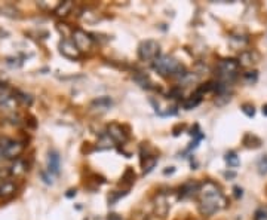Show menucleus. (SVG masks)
I'll use <instances>...</instances> for the list:
<instances>
[{
  "mask_svg": "<svg viewBox=\"0 0 267 220\" xmlns=\"http://www.w3.org/2000/svg\"><path fill=\"white\" fill-rule=\"evenodd\" d=\"M171 208V203L168 200V196L165 193H159L158 196H156V200H154V210L156 213H158L161 217H165L168 214Z\"/></svg>",
  "mask_w": 267,
  "mask_h": 220,
  "instance_id": "nucleus-10",
  "label": "nucleus"
},
{
  "mask_svg": "<svg viewBox=\"0 0 267 220\" xmlns=\"http://www.w3.org/2000/svg\"><path fill=\"white\" fill-rule=\"evenodd\" d=\"M16 98H18V103H21L22 106H30L31 104V97L24 94V93H16Z\"/></svg>",
  "mask_w": 267,
  "mask_h": 220,
  "instance_id": "nucleus-21",
  "label": "nucleus"
},
{
  "mask_svg": "<svg viewBox=\"0 0 267 220\" xmlns=\"http://www.w3.org/2000/svg\"><path fill=\"white\" fill-rule=\"evenodd\" d=\"M24 152V144L12 139H3L0 141V155L6 159H19L21 153Z\"/></svg>",
  "mask_w": 267,
  "mask_h": 220,
  "instance_id": "nucleus-5",
  "label": "nucleus"
},
{
  "mask_svg": "<svg viewBox=\"0 0 267 220\" xmlns=\"http://www.w3.org/2000/svg\"><path fill=\"white\" fill-rule=\"evenodd\" d=\"M61 168V158L57 150H49L48 153V171L52 175H58Z\"/></svg>",
  "mask_w": 267,
  "mask_h": 220,
  "instance_id": "nucleus-11",
  "label": "nucleus"
},
{
  "mask_svg": "<svg viewBox=\"0 0 267 220\" xmlns=\"http://www.w3.org/2000/svg\"><path fill=\"white\" fill-rule=\"evenodd\" d=\"M153 69L165 78H184L187 75L184 65L171 55H159L153 61Z\"/></svg>",
  "mask_w": 267,
  "mask_h": 220,
  "instance_id": "nucleus-2",
  "label": "nucleus"
},
{
  "mask_svg": "<svg viewBox=\"0 0 267 220\" xmlns=\"http://www.w3.org/2000/svg\"><path fill=\"white\" fill-rule=\"evenodd\" d=\"M59 52L69 60H77L80 58V51L77 49V47L74 45V42L70 39H62L59 42Z\"/></svg>",
  "mask_w": 267,
  "mask_h": 220,
  "instance_id": "nucleus-9",
  "label": "nucleus"
},
{
  "mask_svg": "<svg viewBox=\"0 0 267 220\" xmlns=\"http://www.w3.org/2000/svg\"><path fill=\"white\" fill-rule=\"evenodd\" d=\"M107 220H123L119 214H116V213H110L108 216H107Z\"/></svg>",
  "mask_w": 267,
  "mask_h": 220,
  "instance_id": "nucleus-27",
  "label": "nucleus"
},
{
  "mask_svg": "<svg viewBox=\"0 0 267 220\" xmlns=\"http://www.w3.org/2000/svg\"><path fill=\"white\" fill-rule=\"evenodd\" d=\"M200 103H202V95H200V94H193V95L187 97L186 100H183L181 101V106L186 110H192V109L197 107Z\"/></svg>",
  "mask_w": 267,
  "mask_h": 220,
  "instance_id": "nucleus-18",
  "label": "nucleus"
},
{
  "mask_svg": "<svg viewBox=\"0 0 267 220\" xmlns=\"http://www.w3.org/2000/svg\"><path fill=\"white\" fill-rule=\"evenodd\" d=\"M16 192V185L12 180H2L0 182V200H8L14 196Z\"/></svg>",
  "mask_w": 267,
  "mask_h": 220,
  "instance_id": "nucleus-13",
  "label": "nucleus"
},
{
  "mask_svg": "<svg viewBox=\"0 0 267 220\" xmlns=\"http://www.w3.org/2000/svg\"><path fill=\"white\" fill-rule=\"evenodd\" d=\"M263 113H264V115L267 116V104H266V106L263 107Z\"/></svg>",
  "mask_w": 267,
  "mask_h": 220,
  "instance_id": "nucleus-29",
  "label": "nucleus"
},
{
  "mask_svg": "<svg viewBox=\"0 0 267 220\" xmlns=\"http://www.w3.org/2000/svg\"><path fill=\"white\" fill-rule=\"evenodd\" d=\"M42 179L44 183H48V185H54V175L49 173V171H42Z\"/></svg>",
  "mask_w": 267,
  "mask_h": 220,
  "instance_id": "nucleus-24",
  "label": "nucleus"
},
{
  "mask_svg": "<svg viewBox=\"0 0 267 220\" xmlns=\"http://www.w3.org/2000/svg\"><path fill=\"white\" fill-rule=\"evenodd\" d=\"M73 42H74V45L77 47V49L80 51V52H85V51H89L91 49V47H92V37H91V34H88L86 31H83V30H74L73 31Z\"/></svg>",
  "mask_w": 267,
  "mask_h": 220,
  "instance_id": "nucleus-8",
  "label": "nucleus"
},
{
  "mask_svg": "<svg viewBox=\"0 0 267 220\" xmlns=\"http://www.w3.org/2000/svg\"><path fill=\"white\" fill-rule=\"evenodd\" d=\"M199 183L190 180L187 183H184L181 188H180V196L187 200V198H193V196H197V192H199Z\"/></svg>",
  "mask_w": 267,
  "mask_h": 220,
  "instance_id": "nucleus-14",
  "label": "nucleus"
},
{
  "mask_svg": "<svg viewBox=\"0 0 267 220\" xmlns=\"http://www.w3.org/2000/svg\"><path fill=\"white\" fill-rule=\"evenodd\" d=\"M235 195H236V198H239V196H242V189H239V188H235Z\"/></svg>",
  "mask_w": 267,
  "mask_h": 220,
  "instance_id": "nucleus-28",
  "label": "nucleus"
},
{
  "mask_svg": "<svg viewBox=\"0 0 267 220\" xmlns=\"http://www.w3.org/2000/svg\"><path fill=\"white\" fill-rule=\"evenodd\" d=\"M239 61L233 60V58H226V60H221L217 65V78L220 83H224V85H230L239 72Z\"/></svg>",
  "mask_w": 267,
  "mask_h": 220,
  "instance_id": "nucleus-3",
  "label": "nucleus"
},
{
  "mask_svg": "<svg viewBox=\"0 0 267 220\" xmlns=\"http://www.w3.org/2000/svg\"><path fill=\"white\" fill-rule=\"evenodd\" d=\"M111 106H113V101L110 97H100L91 103V109L97 113H105Z\"/></svg>",
  "mask_w": 267,
  "mask_h": 220,
  "instance_id": "nucleus-12",
  "label": "nucleus"
},
{
  "mask_svg": "<svg viewBox=\"0 0 267 220\" xmlns=\"http://www.w3.org/2000/svg\"><path fill=\"white\" fill-rule=\"evenodd\" d=\"M257 168H258V173L260 174H267V155H264V157H261L260 159H258V164H257Z\"/></svg>",
  "mask_w": 267,
  "mask_h": 220,
  "instance_id": "nucleus-22",
  "label": "nucleus"
},
{
  "mask_svg": "<svg viewBox=\"0 0 267 220\" xmlns=\"http://www.w3.org/2000/svg\"><path fill=\"white\" fill-rule=\"evenodd\" d=\"M161 55V45L156 40H144L138 47V57L143 61H154Z\"/></svg>",
  "mask_w": 267,
  "mask_h": 220,
  "instance_id": "nucleus-6",
  "label": "nucleus"
},
{
  "mask_svg": "<svg viewBox=\"0 0 267 220\" xmlns=\"http://www.w3.org/2000/svg\"><path fill=\"white\" fill-rule=\"evenodd\" d=\"M242 112L247 115L248 118H252L254 115H255V109H254V106H251V104H243L242 106Z\"/></svg>",
  "mask_w": 267,
  "mask_h": 220,
  "instance_id": "nucleus-23",
  "label": "nucleus"
},
{
  "mask_svg": "<svg viewBox=\"0 0 267 220\" xmlns=\"http://www.w3.org/2000/svg\"><path fill=\"white\" fill-rule=\"evenodd\" d=\"M254 220H267V211H266V210H258V211L255 213Z\"/></svg>",
  "mask_w": 267,
  "mask_h": 220,
  "instance_id": "nucleus-25",
  "label": "nucleus"
},
{
  "mask_svg": "<svg viewBox=\"0 0 267 220\" xmlns=\"http://www.w3.org/2000/svg\"><path fill=\"white\" fill-rule=\"evenodd\" d=\"M105 134L111 139V141L116 143V144H123L128 140V133L125 131V128L120 124H116V122L110 124L107 126V133Z\"/></svg>",
  "mask_w": 267,
  "mask_h": 220,
  "instance_id": "nucleus-7",
  "label": "nucleus"
},
{
  "mask_svg": "<svg viewBox=\"0 0 267 220\" xmlns=\"http://www.w3.org/2000/svg\"><path fill=\"white\" fill-rule=\"evenodd\" d=\"M245 79H247L250 83H254L257 80V72H250V73H245Z\"/></svg>",
  "mask_w": 267,
  "mask_h": 220,
  "instance_id": "nucleus-26",
  "label": "nucleus"
},
{
  "mask_svg": "<svg viewBox=\"0 0 267 220\" xmlns=\"http://www.w3.org/2000/svg\"><path fill=\"white\" fill-rule=\"evenodd\" d=\"M255 58H257V54L255 52H252V51H245L239 57V65H240V67H250V65H252L254 63H257Z\"/></svg>",
  "mask_w": 267,
  "mask_h": 220,
  "instance_id": "nucleus-16",
  "label": "nucleus"
},
{
  "mask_svg": "<svg viewBox=\"0 0 267 220\" xmlns=\"http://www.w3.org/2000/svg\"><path fill=\"white\" fill-rule=\"evenodd\" d=\"M158 165V157L154 155H147V157H143L141 159V167H143V173L144 174H148L153 171V168Z\"/></svg>",
  "mask_w": 267,
  "mask_h": 220,
  "instance_id": "nucleus-17",
  "label": "nucleus"
},
{
  "mask_svg": "<svg viewBox=\"0 0 267 220\" xmlns=\"http://www.w3.org/2000/svg\"><path fill=\"white\" fill-rule=\"evenodd\" d=\"M199 211L202 216H212L227 207V198L221 188L214 182H205L199 186L197 192Z\"/></svg>",
  "mask_w": 267,
  "mask_h": 220,
  "instance_id": "nucleus-1",
  "label": "nucleus"
},
{
  "mask_svg": "<svg viewBox=\"0 0 267 220\" xmlns=\"http://www.w3.org/2000/svg\"><path fill=\"white\" fill-rule=\"evenodd\" d=\"M18 109V98L16 94H12L8 90L0 91V112L8 118H14Z\"/></svg>",
  "mask_w": 267,
  "mask_h": 220,
  "instance_id": "nucleus-4",
  "label": "nucleus"
},
{
  "mask_svg": "<svg viewBox=\"0 0 267 220\" xmlns=\"http://www.w3.org/2000/svg\"><path fill=\"white\" fill-rule=\"evenodd\" d=\"M27 170L29 168H27V164L24 161H22V159H15V162L12 164L9 173H11V175H14L15 179H19V177H24Z\"/></svg>",
  "mask_w": 267,
  "mask_h": 220,
  "instance_id": "nucleus-15",
  "label": "nucleus"
},
{
  "mask_svg": "<svg viewBox=\"0 0 267 220\" xmlns=\"http://www.w3.org/2000/svg\"><path fill=\"white\" fill-rule=\"evenodd\" d=\"M224 159H226V162L229 164V167H232V168H236V167H239V164H240V159H239V157L236 155L235 152L226 153Z\"/></svg>",
  "mask_w": 267,
  "mask_h": 220,
  "instance_id": "nucleus-20",
  "label": "nucleus"
},
{
  "mask_svg": "<svg viewBox=\"0 0 267 220\" xmlns=\"http://www.w3.org/2000/svg\"><path fill=\"white\" fill-rule=\"evenodd\" d=\"M73 9V2H62L58 5V8L55 9V15L58 16H67Z\"/></svg>",
  "mask_w": 267,
  "mask_h": 220,
  "instance_id": "nucleus-19",
  "label": "nucleus"
}]
</instances>
